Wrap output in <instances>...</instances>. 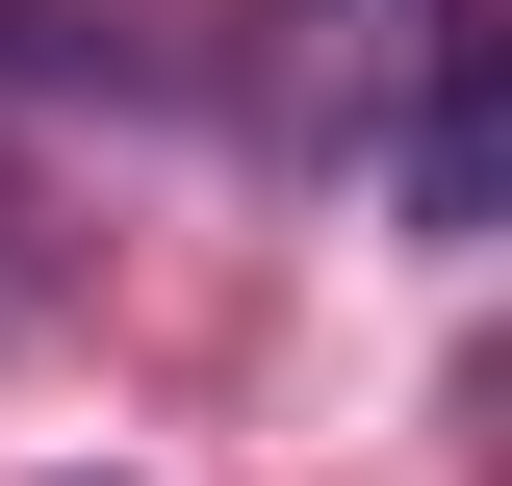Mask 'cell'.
<instances>
[{
	"label": "cell",
	"mask_w": 512,
	"mask_h": 486,
	"mask_svg": "<svg viewBox=\"0 0 512 486\" xmlns=\"http://www.w3.org/2000/svg\"><path fill=\"white\" fill-rule=\"evenodd\" d=\"M410 205H436V231L487 205V77H436V103H410Z\"/></svg>",
	"instance_id": "obj_1"
},
{
	"label": "cell",
	"mask_w": 512,
	"mask_h": 486,
	"mask_svg": "<svg viewBox=\"0 0 512 486\" xmlns=\"http://www.w3.org/2000/svg\"><path fill=\"white\" fill-rule=\"evenodd\" d=\"M0 307H26V256H0Z\"/></svg>",
	"instance_id": "obj_2"
}]
</instances>
